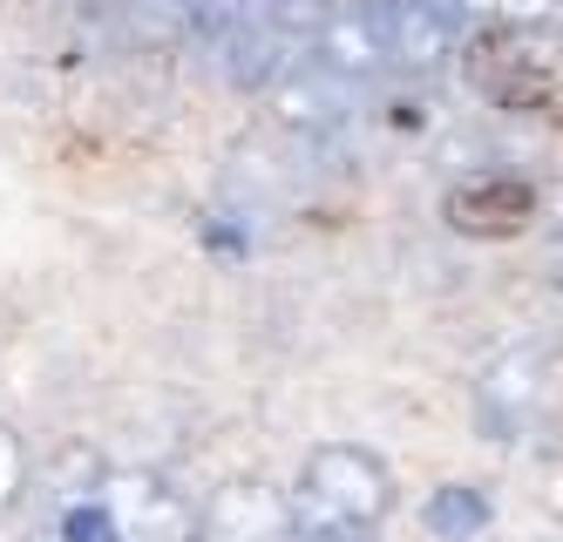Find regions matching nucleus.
<instances>
[{
	"instance_id": "obj_1",
	"label": "nucleus",
	"mask_w": 563,
	"mask_h": 542,
	"mask_svg": "<svg viewBox=\"0 0 563 542\" xmlns=\"http://www.w3.org/2000/svg\"><path fill=\"white\" fill-rule=\"evenodd\" d=\"M292 529L299 542H360L394 502V482H387V462L353 441H333V447H312L306 468L292 482Z\"/></svg>"
},
{
	"instance_id": "obj_2",
	"label": "nucleus",
	"mask_w": 563,
	"mask_h": 542,
	"mask_svg": "<svg viewBox=\"0 0 563 542\" xmlns=\"http://www.w3.org/2000/svg\"><path fill=\"white\" fill-rule=\"evenodd\" d=\"M468 81H475V96H489L496 109H543L563 81V34L550 21L475 27Z\"/></svg>"
},
{
	"instance_id": "obj_3",
	"label": "nucleus",
	"mask_w": 563,
	"mask_h": 542,
	"mask_svg": "<svg viewBox=\"0 0 563 542\" xmlns=\"http://www.w3.org/2000/svg\"><path fill=\"white\" fill-rule=\"evenodd\" d=\"M556 394H563V346H509L503 360L482 366V387H475L482 434L496 441L537 434V421L556 413Z\"/></svg>"
},
{
	"instance_id": "obj_4",
	"label": "nucleus",
	"mask_w": 563,
	"mask_h": 542,
	"mask_svg": "<svg viewBox=\"0 0 563 542\" xmlns=\"http://www.w3.org/2000/svg\"><path fill=\"white\" fill-rule=\"evenodd\" d=\"M96 502L115 522V542H197V509L150 468H102Z\"/></svg>"
},
{
	"instance_id": "obj_5",
	"label": "nucleus",
	"mask_w": 563,
	"mask_h": 542,
	"mask_svg": "<svg viewBox=\"0 0 563 542\" xmlns=\"http://www.w3.org/2000/svg\"><path fill=\"white\" fill-rule=\"evenodd\" d=\"M374 21H380L387 68L408 75H428L462 48V14L449 0H374Z\"/></svg>"
},
{
	"instance_id": "obj_6",
	"label": "nucleus",
	"mask_w": 563,
	"mask_h": 542,
	"mask_svg": "<svg viewBox=\"0 0 563 542\" xmlns=\"http://www.w3.org/2000/svg\"><path fill=\"white\" fill-rule=\"evenodd\" d=\"M353 102H360V81H346V75H333V68H319L312 55L292 62V68L265 89L272 122H286V130H299V136H333L340 122L353 115Z\"/></svg>"
},
{
	"instance_id": "obj_7",
	"label": "nucleus",
	"mask_w": 563,
	"mask_h": 542,
	"mask_svg": "<svg viewBox=\"0 0 563 542\" xmlns=\"http://www.w3.org/2000/svg\"><path fill=\"white\" fill-rule=\"evenodd\" d=\"M197 542H299L292 502L265 482H231L211 495V509H197Z\"/></svg>"
},
{
	"instance_id": "obj_8",
	"label": "nucleus",
	"mask_w": 563,
	"mask_h": 542,
	"mask_svg": "<svg viewBox=\"0 0 563 542\" xmlns=\"http://www.w3.org/2000/svg\"><path fill=\"white\" fill-rule=\"evenodd\" d=\"M537 218V190L522 177H468L449 190V224L468 237H516Z\"/></svg>"
},
{
	"instance_id": "obj_9",
	"label": "nucleus",
	"mask_w": 563,
	"mask_h": 542,
	"mask_svg": "<svg viewBox=\"0 0 563 542\" xmlns=\"http://www.w3.org/2000/svg\"><path fill=\"white\" fill-rule=\"evenodd\" d=\"M306 48H312V62H319V68H333V75H346V81H367V75H380V68H387L374 0H346V8H340L327 27L306 41Z\"/></svg>"
},
{
	"instance_id": "obj_10",
	"label": "nucleus",
	"mask_w": 563,
	"mask_h": 542,
	"mask_svg": "<svg viewBox=\"0 0 563 542\" xmlns=\"http://www.w3.org/2000/svg\"><path fill=\"white\" fill-rule=\"evenodd\" d=\"M421 522H428L441 542H475L482 529L496 522V502H489V495H482L475 482H449V488H434V495H428Z\"/></svg>"
},
{
	"instance_id": "obj_11",
	"label": "nucleus",
	"mask_w": 563,
	"mask_h": 542,
	"mask_svg": "<svg viewBox=\"0 0 563 542\" xmlns=\"http://www.w3.org/2000/svg\"><path fill=\"white\" fill-rule=\"evenodd\" d=\"M340 8H346V0H258V14H265L278 34H286V41H299V48H306V41L327 27Z\"/></svg>"
},
{
	"instance_id": "obj_12",
	"label": "nucleus",
	"mask_w": 563,
	"mask_h": 542,
	"mask_svg": "<svg viewBox=\"0 0 563 542\" xmlns=\"http://www.w3.org/2000/svg\"><path fill=\"white\" fill-rule=\"evenodd\" d=\"M462 27H516V21H550V0H449Z\"/></svg>"
},
{
	"instance_id": "obj_13",
	"label": "nucleus",
	"mask_w": 563,
	"mask_h": 542,
	"mask_svg": "<svg viewBox=\"0 0 563 542\" xmlns=\"http://www.w3.org/2000/svg\"><path fill=\"white\" fill-rule=\"evenodd\" d=\"M55 529H62V542H115V522H109V509L96 502V495H82V502H62V509H55Z\"/></svg>"
},
{
	"instance_id": "obj_14",
	"label": "nucleus",
	"mask_w": 563,
	"mask_h": 542,
	"mask_svg": "<svg viewBox=\"0 0 563 542\" xmlns=\"http://www.w3.org/2000/svg\"><path fill=\"white\" fill-rule=\"evenodd\" d=\"M21 488H27V454H21V434L0 421V516L21 502Z\"/></svg>"
},
{
	"instance_id": "obj_15",
	"label": "nucleus",
	"mask_w": 563,
	"mask_h": 542,
	"mask_svg": "<svg viewBox=\"0 0 563 542\" xmlns=\"http://www.w3.org/2000/svg\"><path fill=\"white\" fill-rule=\"evenodd\" d=\"M8 542H62V529L55 522H21V529H8Z\"/></svg>"
}]
</instances>
